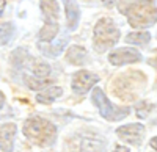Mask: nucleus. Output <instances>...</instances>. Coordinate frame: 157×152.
<instances>
[{
  "label": "nucleus",
  "instance_id": "nucleus-1",
  "mask_svg": "<svg viewBox=\"0 0 157 152\" xmlns=\"http://www.w3.org/2000/svg\"><path fill=\"white\" fill-rule=\"evenodd\" d=\"M24 135L38 146H50L57 138V129L44 118H30L24 124Z\"/></svg>",
  "mask_w": 157,
  "mask_h": 152
},
{
  "label": "nucleus",
  "instance_id": "nucleus-2",
  "mask_svg": "<svg viewBox=\"0 0 157 152\" xmlns=\"http://www.w3.org/2000/svg\"><path fill=\"white\" fill-rule=\"evenodd\" d=\"M145 75L138 71H129L124 74H120L112 83V91L115 96L124 100H134L138 94V91L145 86Z\"/></svg>",
  "mask_w": 157,
  "mask_h": 152
},
{
  "label": "nucleus",
  "instance_id": "nucleus-3",
  "mask_svg": "<svg viewBox=\"0 0 157 152\" xmlns=\"http://www.w3.org/2000/svg\"><path fill=\"white\" fill-rule=\"evenodd\" d=\"M123 14L127 16V22L134 28H146L157 20V8L152 0H138L132 3Z\"/></svg>",
  "mask_w": 157,
  "mask_h": 152
},
{
  "label": "nucleus",
  "instance_id": "nucleus-4",
  "mask_svg": "<svg viewBox=\"0 0 157 152\" xmlns=\"http://www.w3.org/2000/svg\"><path fill=\"white\" fill-rule=\"evenodd\" d=\"M118 39H120V30L115 25V22L109 17L99 19L98 24L94 25V35H93V43L98 52L112 49Z\"/></svg>",
  "mask_w": 157,
  "mask_h": 152
},
{
  "label": "nucleus",
  "instance_id": "nucleus-5",
  "mask_svg": "<svg viewBox=\"0 0 157 152\" xmlns=\"http://www.w3.org/2000/svg\"><path fill=\"white\" fill-rule=\"evenodd\" d=\"M91 100H93V104L99 108L101 116L105 118L110 122L121 121V119H124L129 115V108L127 107H116V105H113L107 99V96L104 94V91L101 90V88H93Z\"/></svg>",
  "mask_w": 157,
  "mask_h": 152
},
{
  "label": "nucleus",
  "instance_id": "nucleus-6",
  "mask_svg": "<svg viewBox=\"0 0 157 152\" xmlns=\"http://www.w3.org/2000/svg\"><path fill=\"white\" fill-rule=\"evenodd\" d=\"M99 82V75L88 72V71H78L72 77V90L77 94H85Z\"/></svg>",
  "mask_w": 157,
  "mask_h": 152
},
{
  "label": "nucleus",
  "instance_id": "nucleus-7",
  "mask_svg": "<svg viewBox=\"0 0 157 152\" xmlns=\"http://www.w3.org/2000/svg\"><path fill=\"white\" fill-rule=\"evenodd\" d=\"M116 135L124 140L126 143L132 144V146H140L143 135H145V127L141 124H127V125H121L116 130Z\"/></svg>",
  "mask_w": 157,
  "mask_h": 152
},
{
  "label": "nucleus",
  "instance_id": "nucleus-8",
  "mask_svg": "<svg viewBox=\"0 0 157 152\" xmlns=\"http://www.w3.org/2000/svg\"><path fill=\"white\" fill-rule=\"evenodd\" d=\"M141 55L138 50L135 49H129V47H121V49H115L113 52H110L109 55V61L113 66H121V65H127V63H135L140 61Z\"/></svg>",
  "mask_w": 157,
  "mask_h": 152
},
{
  "label": "nucleus",
  "instance_id": "nucleus-9",
  "mask_svg": "<svg viewBox=\"0 0 157 152\" xmlns=\"http://www.w3.org/2000/svg\"><path fill=\"white\" fill-rule=\"evenodd\" d=\"M39 8H41V13L44 16V24L58 25L60 6L57 0H39Z\"/></svg>",
  "mask_w": 157,
  "mask_h": 152
},
{
  "label": "nucleus",
  "instance_id": "nucleus-10",
  "mask_svg": "<svg viewBox=\"0 0 157 152\" xmlns=\"http://www.w3.org/2000/svg\"><path fill=\"white\" fill-rule=\"evenodd\" d=\"M14 135H16V124L6 122L0 125V149L5 152H11L13 144H14Z\"/></svg>",
  "mask_w": 157,
  "mask_h": 152
},
{
  "label": "nucleus",
  "instance_id": "nucleus-11",
  "mask_svg": "<svg viewBox=\"0 0 157 152\" xmlns=\"http://www.w3.org/2000/svg\"><path fill=\"white\" fill-rule=\"evenodd\" d=\"M64 3V11H66V24L69 30H75L80 19V9L75 0H63Z\"/></svg>",
  "mask_w": 157,
  "mask_h": 152
},
{
  "label": "nucleus",
  "instance_id": "nucleus-12",
  "mask_svg": "<svg viewBox=\"0 0 157 152\" xmlns=\"http://www.w3.org/2000/svg\"><path fill=\"white\" fill-rule=\"evenodd\" d=\"M86 58H88V54L82 46H71L66 52V61L71 63V65H77V66L85 65Z\"/></svg>",
  "mask_w": 157,
  "mask_h": 152
},
{
  "label": "nucleus",
  "instance_id": "nucleus-13",
  "mask_svg": "<svg viewBox=\"0 0 157 152\" xmlns=\"http://www.w3.org/2000/svg\"><path fill=\"white\" fill-rule=\"evenodd\" d=\"M61 94H63V90L60 86H47L36 94V100L41 104H50V102H54L57 97H60Z\"/></svg>",
  "mask_w": 157,
  "mask_h": 152
},
{
  "label": "nucleus",
  "instance_id": "nucleus-14",
  "mask_svg": "<svg viewBox=\"0 0 157 152\" xmlns=\"http://www.w3.org/2000/svg\"><path fill=\"white\" fill-rule=\"evenodd\" d=\"M98 138V136H96ZM96 138H90V136H82L77 143V152H102L99 149V141Z\"/></svg>",
  "mask_w": 157,
  "mask_h": 152
},
{
  "label": "nucleus",
  "instance_id": "nucleus-15",
  "mask_svg": "<svg viewBox=\"0 0 157 152\" xmlns=\"http://www.w3.org/2000/svg\"><path fill=\"white\" fill-rule=\"evenodd\" d=\"M25 85H27L30 90H35V91H41L44 88H47L52 82V79H38V77H33V75H27V77L24 79Z\"/></svg>",
  "mask_w": 157,
  "mask_h": 152
},
{
  "label": "nucleus",
  "instance_id": "nucleus-16",
  "mask_svg": "<svg viewBox=\"0 0 157 152\" xmlns=\"http://www.w3.org/2000/svg\"><path fill=\"white\" fill-rule=\"evenodd\" d=\"M32 75L38 79H49L50 77V66L41 61H33L32 65Z\"/></svg>",
  "mask_w": 157,
  "mask_h": 152
},
{
  "label": "nucleus",
  "instance_id": "nucleus-17",
  "mask_svg": "<svg viewBox=\"0 0 157 152\" xmlns=\"http://www.w3.org/2000/svg\"><path fill=\"white\" fill-rule=\"evenodd\" d=\"M151 39V35L146 32H137V33H130L126 36V43L129 44H137V46H145Z\"/></svg>",
  "mask_w": 157,
  "mask_h": 152
},
{
  "label": "nucleus",
  "instance_id": "nucleus-18",
  "mask_svg": "<svg viewBox=\"0 0 157 152\" xmlns=\"http://www.w3.org/2000/svg\"><path fill=\"white\" fill-rule=\"evenodd\" d=\"M13 35V25L11 24H0V46H3L10 41Z\"/></svg>",
  "mask_w": 157,
  "mask_h": 152
},
{
  "label": "nucleus",
  "instance_id": "nucleus-19",
  "mask_svg": "<svg viewBox=\"0 0 157 152\" xmlns=\"http://www.w3.org/2000/svg\"><path fill=\"white\" fill-rule=\"evenodd\" d=\"M135 110H137V118H146L152 110V105L148 104L146 100H141V102H138Z\"/></svg>",
  "mask_w": 157,
  "mask_h": 152
},
{
  "label": "nucleus",
  "instance_id": "nucleus-20",
  "mask_svg": "<svg viewBox=\"0 0 157 152\" xmlns=\"http://www.w3.org/2000/svg\"><path fill=\"white\" fill-rule=\"evenodd\" d=\"M135 2H138V0H121V2H120V11H121V13H124L130 5L135 3Z\"/></svg>",
  "mask_w": 157,
  "mask_h": 152
},
{
  "label": "nucleus",
  "instance_id": "nucleus-21",
  "mask_svg": "<svg viewBox=\"0 0 157 152\" xmlns=\"http://www.w3.org/2000/svg\"><path fill=\"white\" fill-rule=\"evenodd\" d=\"M116 2H118V0H102V3L105 5V6H113Z\"/></svg>",
  "mask_w": 157,
  "mask_h": 152
},
{
  "label": "nucleus",
  "instance_id": "nucleus-22",
  "mask_svg": "<svg viewBox=\"0 0 157 152\" xmlns=\"http://www.w3.org/2000/svg\"><path fill=\"white\" fill-rule=\"evenodd\" d=\"M5 6H6V0H0V16L3 14V11H5Z\"/></svg>",
  "mask_w": 157,
  "mask_h": 152
},
{
  "label": "nucleus",
  "instance_id": "nucleus-23",
  "mask_svg": "<svg viewBox=\"0 0 157 152\" xmlns=\"http://www.w3.org/2000/svg\"><path fill=\"white\" fill-rule=\"evenodd\" d=\"M113 152H129V149H127V147H124V146H116Z\"/></svg>",
  "mask_w": 157,
  "mask_h": 152
},
{
  "label": "nucleus",
  "instance_id": "nucleus-24",
  "mask_svg": "<svg viewBox=\"0 0 157 152\" xmlns=\"http://www.w3.org/2000/svg\"><path fill=\"white\" fill-rule=\"evenodd\" d=\"M149 146H151L152 149H155V150H157V136H154L152 140L149 141Z\"/></svg>",
  "mask_w": 157,
  "mask_h": 152
},
{
  "label": "nucleus",
  "instance_id": "nucleus-25",
  "mask_svg": "<svg viewBox=\"0 0 157 152\" xmlns=\"http://www.w3.org/2000/svg\"><path fill=\"white\" fill-rule=\"evenodd\" d=\"M3 104H5V96H3V93H2V91H0V110H2Z\"/></svg>",
  "mask_w": 157,
  "mask_h": 152
}]
</instances>
